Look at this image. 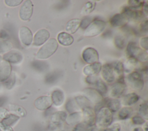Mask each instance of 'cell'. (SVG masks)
<instances>
[{
  "mask_svg": "<svg viewBox=\"0 0 148 131\" xmlns=\"http://www.w3.org/2000/svg\"><path fill=\"white\" fill-rule=\"evenodd\" d=\"M143 13L145 14L146 15H147V12H148V5H147V3H144V4L143 5Z\"/></svg>",
  "mask_w": 148,
  "mask_h": 131,
  "instance_id": "816d5d0a",
  "label": "cell"
},
{
  "mask_svg": "<svg viewBox=\"0 0 148 131\" xmlns=\"http://www.w3.org/2000/svg\"><path fill=\"white\" fill-rule=\"evenodd\" d=\"M126 85L123 80H120L114 83L110 88V96L113 99L120 98L124 92Z\"/></svg>",
  "mask_w": 148,
  "mask_h": 131,
  "instance_id": "8fae6325",
  "label": "cell"
},
{
  "mask_svg": "<svg viewBox=\"0 0 148 131\" xmlns=\"http://www.w3.org/2000/svg\"><path fill=\"white\" fill-rule=\"evenodd\" d=\"M101 75L103 80L107 83H111L115 80L113 69L111 63H106L101 67Z\"/></svg>",
  "mask_w": 148,
  "mask_h": 131,
  "instance_id": "5bb4252c",
  "label": "cell"
},
{
  "mask_svg": "<svg viewBox=\"0 0 148 131\" xmlns=\"http://www.w3.org/2000/svg\"><path fill=\"white\" fill-rule=\"evenodd\" d=\"M95 2H87L83 6L81 10V13L83 15H87L92 12L95 7Z\"/></svg>",
  "mask_w": 148,
  "mask_h": 131,
  "instance_id": "836d02e7",
  "label": "cell"
},
{
  "mask_svg": "<svg viewBox=\"0 0 148 131\" xmlns=\"http://www.w3.org/2000/svg\"><path fill=\"white\" fill-rule=\"evenodd\" d=\"M133 113V109L131 107L125 106L119 110L118 117L120 119L124 120L129 118Z\"/></svg>",
  "mask_w": 148,
  "mask_h": 131,
  "instance_id": "4dcf8cb0",
  "label": "cell"
},
{
  "mask_svg": "<svg viewBox=\"0 0 148 131\" xmlns=\"http://www.w3.org/2000/svg\"><path fill=\"white\" fill-rule=\"evenodd\" d=\"M65 108L66 111L70 114L75 111H78L76 110H78L79 108L76 103L75 100L71 99L66 102L65 104Z\"/></svg>",
  "mask_w": 148,
  "mask_h": 131,
  "instance_id": "e575fe53",
  "label": "cell"
},
{
  "mask_svg": "<svg viewBox=\"0 0 148 131\" xmlns=\"http://www.w3.org/2000/svg\"><path fill=\"white\" fill-rule=\"evenodd\" d=\"M111 64L115 76H117L120 78V80H121V78H123V77L124 73L123 63L120 61H116Z\"/></svg>",
  "mask_w": 148,
  "mask_h": 131,
  "instance_id": "f546056e",
  "label": "cell"
},
{
  "mask_svg": "<svg viewBox=\"0 0 148 131\" xmlns=\"http://www.w3.org/2000/svg\"><path fill=\"white\" fill-rule=\"evenodd\" d=\"M74 100L79 108H81L82 110L86 107H92V104L88 100V99L86 97H85L83 95L77 96L75 98Z\"/></svg>",
  "mask_w": 148,
  "mask_h": 131,
  "instance_id": "4316f807",
  "label": "cell"
},
{
  "mask_svg": "<svg viewBox=\"0 0 148 131\" xmlns=\"http://www.w3.org/2000/svg\"><path fill=\"white\" fill-rule=\"evenodd\" d=\"M97 90L102 95H105L108 91V87L106 84L100 78H97L95 84Z\"/></svg>",
  "mask_w": 148,
  "mask_h": 131,
  "instance_id": "d6a6232c",
  "label": "cell"
},
{
  "mask_svg": "<svg viewBox=\"0 0 148 131\" xmlns=\"http://www.w3.org/2000/svg\"><path fill=\"white\" fill-rule=\"evenodd\" d=\"M128 18L122 13H117L113 16L110 20V25L113 27H120L124 26L128 22Z\"/></svg>",
  "mask_w": 148,
  "mask_h": 131,
  "instance_id": "e0dca14e",
  "label": "cell"
},
{
  "mask_svg": "<svg viewBox=\"0 0 148 131\" xmlns=\"http://www.w3.org/2000/svg\"><path fill=\"white\" fill-rule=\"evenodd\" d=\"M49 37L50 33L47 29H40L35 33L34 36L33 44L35 46H41L49 39Z\"/></svg>",
  "mask_w": 148,
  "mask_h": 131,
  "instance_id": "9a60e30c",
  "label": "cell"
},
{
  "mask_svg": "<svg viewBox=\"0 0 148 131\" xmlns=\"http://www.w3.org/2000/svg\"><path fill=\"white\" fill-rule=\"evenodd\" d=\"M138 113L145 120L148 119V106L146 103H143L140 104L138 110Z\"/></svg>",
  "mask_w": 148,
  "mask_h": 131,
  "instance_id": "d590c367",
  "label": "cell"
},
{
  "mask_svg": "<svg viewBox=\"0 0 148 131\" xmlns=\"http://www.w3.org/2000/svg\"><path fill=\"white\" fill-rule=\"evenodd\" d=\"M138 61L134 58H129L123 64L124 72L126 73H131L135 68Z\"/></svg>",
  "mask_w": 148,
  "mask_h": 131,
  "instance_id": "83f0119b",
  "label": "cell"
},
{
  "mask_svg": "<svg viewBox=\"0 0 148 131\" xmlns=\"http://www.w3.org/2000/svg\"><path fill=\"white\" fill-rule=\"evenodd\" d=\"M131 121L134 125H143L146 122V120L140 115H135L132 117L131 118Z\"/></svg>",
  "mask_w": 148,
  "mask_h": 131,
  "instance_id": "60d3db41",
  "label": "cell"
},
{
  "mask_svg": "<svg viewBox=\"0 0 148 131\" xmlns=\"http://www.w3.org/2000/svg\"><path fill=\"white\" fill-rule=\"evenodd\" d=\"M132 131H144L143 128H140V127H136V128H135L134 129H133Z\"/></svg>",
  "mask_w": 148,
  "mask_h": 131,
  "instance_id": "f5cc1de1",
  "label": "cell"
},
{
  "mask_svg": "<svg viewBox=\"0 0 148 131\" xmlns=\"http://www.w3.org/2000/svg\"><path fill=\"white\" fill-rule=\"evenodd\" d=\"M113 121V114L106 107H101L96 114L97 126L105 128L110 126Z\"/></svg>",
  "mask_w": 148,
  "mask_h": 131,
  "instance_id": "6da1fadb",
  "label": "cell"
},
{
  "mask_svg": "<svg viewBox=\"0 0 148 131\" xmlns=\"http://www.w3.org/2000/svg\"><path fill=\"white\" fill-rule=\"evenodd\" d=\"M82 58L86 63L92 64L98 62L99 55L97 51L95 48L88 47L83 51Z\"/></svg>",
  "mask_w": 148,
  "mask_h": 131,
  "instance_id": "9c48e42d",
  "label": "cell"
},
{
  "mask_svg": "<svg viewBox=\"0 0 148 131\" xmlns=\"http://www.w3.org/2000/svg\"><path fill=\"white\" fill-rule=\"evenodd\" d=\"M67 117V114L64 111H58L53 113L50 118V124L51 126L57 127L62 125Z\"/></svg>",
  "mask_w": 148,
  "mask_h": 131,
  "instance_id": "7c38bea8",
  "label": "cell"
},
{
  "mask_svg": "<svg viewBox=\"0 0 148 131\" xmlns=\"http://www.w3.org/2000/svg\"><path fill=\"white\" fill-rule=\"evenodd\" d=\"M9 114V111L3 107H0V119H3Z\"/></svg>",
  "mask_w": 148,
  "mask_h": 131,
  "instance_id": "7dc6e473",
  "label": "cell"
},
{
  "mask_svg": "<svg viewBox=\"0 0 148 131\" xmlns=\"http://www.w3.org/2000/svg\"><path fill=\"white\" fill-rule=\"evenodd\" d=\"M140 45L142 48L145 50H147L148 49V38L147 36L143 37L141 38L140 40Z\"/></svg>",
  "mask_w": 148,
  "mask_h": 131,
  "instance_id": "bcb514c9",
  "label": "cell"
},
{
  "mask_svg": "<svg viewBox=\"0 0 148 131\" xmlns=\"http://www.w3.org/2000/svg\"><path fill=\"white\" fill-rule=\"evenodd\" d=\"M82 122L88 127L95 125L96 121L95 111L92 107H89L82 109Z\"/></svg>",
  "mask_w": 148,
  "mask_h": 131,
  "instance_id": "52a82bcc",
  "label": "cell"
},
{
  "mask_svg": "<svg viewBox=\"0 0 148 131\" xmlns=\"http://www.w3.org/2000/svg\"><path fill=\"white\" fill-rule=\"evenodd\" d=\"M106 106L112 113H115L120 109L121 102L117 99H110L106 102Z\"/></svg>",
  "mask_w": 148,
  "mask_h": 131,
  "instance_id": "f1b7e54d",
  "label": "cell"
},
{
  "mask_svg": "<svg viewBox=\"0 0 148 131\" xmlns=\"http://www.w3.org/2000/svg\"><path fill=\"white\" fill-rule=\"evenodd\" d=\"M15 80H16V78H15V76L14 74H13L12 76H10L5 81V86L8 89H10L13 86V85L15 83Z\"/></svg>",
  "mask_w": 148,
  "mask_h": 131,
  "instance_id": "ee69618b",
  "label": "cell"
},
{
  "mask_svg": "<svg viewBox=\"0 0 148 131\" xmlns=\"http://www.w3.org/2000/svg\"><path fill=\"white\" fill-rule=\"evenodd\" d=\"M89 127L86 125L83 122H80L79 123L75 125L72 131H88Z\"/></svg>",
  "mask_w": 148,
  "mask_h": 131,
  "instance_id": "ab89813d",
  "label": "cell"
},
{
  "mask_svg": "<svg viewBox=\"0 0 148 131\" xmlns=\"http://www.w3.org/2000/svg\"><path fill=\"white\" fill-rule=\"evenodd\" d=\"M114 44L116 47L120 50L125 47V41L124 38L121 36H117L114 38Z\"/></svg>",
  "mask_w": 148,
  "mask_h": 131,
  "instance_id": "74e56055",
  "label": "cell"
},
{
  "mask_svg": "<svg viewBox=\"0 0 148 131\" xmlns=\"http://www.w3.org/2000/svg\"><path fill=\"white\" fill-rule=\"evenodd\" d=\"M80 122H82V111H75L70 113L69 115H67L65 119V122L69 126H75Z\"/></svg>",
  "mask_w": 148,
  "mask_h": 131,
  "instance_id": "ffe728a7",
  "label": "cell"
},
{
  "mask_svg": "<svg viewBox=\"0 0 148 131\" xmlns=\"http://www.w3.org/2000/svg\"><path fill=\"white\" fill-rule=\"evenodd\" d=\"M52 103L56 106H60L62 104L64 101V92L60 89L54 90L51 95Z\"/></svg>",
  "mask_w": 148,
  "mask_h": 131,
  "instance_id": "7402d4cb",
  "label": "cell"
},
{
  "mask_svg": "<svg viewBox=\"0 0 148 131\" xmlns=\"http://www.w3.org/2000/svg\"><path fill=\"white\" fill-rule=\"evenodd\" d=\"M58 46L57 40L54 38L50 39L37 52L36 58L40 59L49 58L57 51Z\"/></svg>",
  "mask_w": 148,
  "mask_h": 131,
  "instance_id": "7a4b0ae2",
  "label": "cell"
},
{
  "mask_svg": "<svg viewBox=\"0 0 148 131\" xmlns=\"http://www.w3.org/2000/svg\"><path fill=\"white\" fill-rule=\"evenodd\" d=\"M57 40L59 43L64 46H70L73 42V38L69 33L61 32L57 36Z\"/></svg>",
  "mask_w": 148,
  "mask_h": 131,
  "instance_id": "cb8c5ba5",
  "label": "cell"
},
{
  "mask_svg": "<svg viewBox=\"0 0 148 131\" xmlns=\"http://www.w3.org/2000/svg\"><path fill=\"white\" fill-rule=\"evenodd\" d=\"M81 20L79 18H73L67 22L65 25V30L69 33H75L80 27Z\"/></svg>",
  "mask_w": 148,
  "mask_h": 131,
  "instance_id": "d4e9b609",
  "label": "cell"
},
{
  "mask_svg": "<svg viewBox=\"0 0 148 131\" xmlns=\"http://www.w3.org/2000/svg\"><path fill=\"white\" fill-rule=\"evenodd\" d=\"M19 119H20L19 117L13 114H9L7 117L3 118L1 121V122L8 126H12L14 125L19 120Z\"/></svg>",
  "mask_w": 148,
  "mask_h": 131,
  "instance_id": "1f68e13d",
  "label": "cell"
},
{
  "mask_svg": "<svg viewBox=\"0 0 148 131\" xmlns=\"http://www.w3.org/2000/svg\"><path fill=\"white\" fill-rule=\"evenodd\" d=\"M140 31H142L144 32H147L148 23H147V20L140 23Z\"/></svg>",
  "mask_w": 148,
  "mask_h": 131,
  "instance_id": "681fc988",
  "label": "cell"
},
{
  "mask_svg": "<svg viewBox=\"0 0 148 131\" xmlns=\"http://www.w3.org/2000/svg\"><path fill=\"white\" fill-rule=\"evenodd\" d=\"M143 130L144 131H148V129H147V122H145V125L143 127Z\"/></svg>",
  "mask_w": 148,
  "mask_h": 131,
  "instance_id": "db71d44e",
  "label": "cell"
},
{
  "mask_svg": "<svg viewBox=\"0 0 148 131\" xmlns=\"http://www.w3.org/2000/svg\"><path fill=\"white\" fill-rule=\"evenodd\" d=\"M127 80L131 87L135 90L140 91L144 87V80L142 75L138 72H131L127 77Z\"/></svg>",
  "mask_w": 148,
  "mask_h": 131,
  "instance_id": "5b68a950",
  "label": "cell"
},
{
  "mask_svg": "<svg viewBox=\"0 0 148 131\" xmlns=\"http://www.w3.org/2000/svg\"><path fill=\"white\" fill-rule=\"evenodd\" d=\"M83 96L96 106L101 105L103 102V96L96 89L92 88H87L83 90Z\"/></svg>",
  "mask_w": 148,
  "mask_h": 131,
  "instance_id": "8992f818",
  "label": "cell"
},
{
  "mask_svg": "<svg viewBox=\"0 0 148 131\" xmlns=\"http://www.w3.org/2000/svg\"><path fill=\"white\" fill-rule=\"evenodd\" d=\"M127 53L129 58H136L138 61L142 62L147 61V53L137 46L134 42H130L128 43L127 47Z\"/></svg>",
  "mask_w": 148,
  "mask_h": 131,
  "instance_id": "3957f363",
  "label": "cell"
},
{
  "mask_svg": "<svg viewBox=\"0 0 148 131\" xmlns=\"http://www.w3.org/2000/svg\"><path fill=\"white\" fill-rule=\"evenodd\" d=\"M101 64L97 62L85 66L83 70V73L87 77L92 76L96 74H98L101 71Z\"/></svg>",
  "mask_w": 148,
  "mask_h": 131,
  "instance_id": "d6986e66",
  "label": "cell"
},
{
  "mask_svg": "<svg viewBox=\"0 0 148 131\" xmlns=\"http://www.w3.org/2000/svg\"><path fill=\"white\" fill-rule=\"evenodd\" d=\"M33 13V4L29 0H27L22 4L20 10L19 16L23 21L28 20Z\"/></svg>",
  "mask_w": 148,
  "mask_h": 131,
  "instance_id": "ba28073f",
  "label": "cell"
},
{
  "mask_svg": "<svg viewBox=\"0 0 148 131\" xmlns=\"http://www.w3.org/2000/svg\"><path fill=\"white\" fill-rule=\"evenodd\" d=\"M9 110L19 117H24L27 115V111L22 106L15 104H9L8 105Z\"/></svg>",
  "mask_w": 148,
  "mask_h": 131,
  "instance_id": "484cf974",
  "label": "cell"
},
{
  "mask_svg": "<svg viewBox=\"0 0 148 131\" xmlns=\"http://www.w3.org/2000/svg\"><path fill=\"white\" fill-rule=\"evenodd\" d=\"M22 2H23L22 0H5V4L11 7L18 6L20 4H21Z\"/></svg>",
  "mask_w": 148,
  "mask_h": 131,
  "instance_id": "f6af8a7d",
  "label": "cell"
},
{
  "mask_svg": "<svg viewBox=\"0 0 148 131\" xmlns=\"http://www.w3.org/2000/svg\"><path fill=\"white\" fill-rule=\"evenodd\" d=\"M1 57H0V62H1Z\"/></svg>",
  "mask_w": 148,
  "mask_h": 131,
  "instance_id": "11a10c76",
  "label": "cell"
},
{
  "mask_svg": "<svg viewBox=\"0 0 148 131\" xmlns=\"http://www.w3.org/2000/svg\"><path fill=\"white\" fill-rule=\"evenodd\" d=\"M139 99V95L135 92H131L124 95L122 99V103L125 106L130 107L135 104Z\"/></svg>",
  "mask_w": 148,
  "mask_h": 131,
  "instance_id": "603a6c76",
  "label": "cell"
},
{
  "mask_svg": "<svg viewBox=\"0 0 148 131\" xmlns=\"http://www.w3.org/2000/svg\"><path fill=\"white\" fill-rule=\"evenodd\" d=\"M19 38L23 44L29 46L33 40L32 33L28 27L23 26L19 30Z\"/></svg>",
  "mask_w": 148,
  "mask_h": 131,
  "instance_id": "4fadbf2b",
  "label": "cell"
},
{
  "mask_svg": "<svg viewBox=\"0 0 148 131\" xmlns=\"http://www.w3.org/2000/svg\"><path fill=\"white\" fill-rule=\"evenodd\" d=\"M121 125L119 123H114L107 128L101 130V131H120Z\"/></svg>",
  "mask_w": 148,
  "mask_h": 131,
  "instance_id": "b9f144b4",
  "label": "cell"
},
{
  "mask_svg": "<svg viewBox=\"0 0 148 131\" xmlns=\"http://www.w3.org/2000/svg\"><path fill=\"white\" fill-rule=\"evenodd\" d=\"M122 13L124 14L128 19H139L142 18L143 16H144V13H142V12L137 10L130 7L124 8L122 11Z\"/></svg>",
  "mask_w": 148,
  "mask_h": 131,
  "instance_id": "44dd1931",
  "label": "cell"
},
{
  "mask_svg": "<svg viewBox=\"0 0 148 131\" xmlns=\"http://www.w3.org/2000/svg\"><path fill=\"white\" fill-rule=\"evenodd\" d=\"M106 23L101 20H96L91 23L85 29L83 35L86 37H94L98 35L104 30Z\"/></svg>",
  "mask_w": 148,
  "mask_h": 131,
  "instance_id": "277c9868",
  "label": "cell"
},
{
  "mask_svg": "<svg viewBox=\"0 0 148 131\" xmlns=\"http://www.w3.org/2000/svg\"><path fill=\"white\" fill-rule=\"evenodd\" d=\"M3 59L9 63H18L23 59L22 54L16 50H12L7 52L3 55Z\"/></svg>",
  "mask_w": 148,
  "mask_h": 131,
  "instance_id": "2e32d148",
  "label": "cell"
},
{
  "mask_svg": "<svg viewBox=\"0 0 148 131\" xmlns=\"http://www.w3.org/2000/svg\"><path fill=\"white\" fill-rule=\"evenodd\" d=\"M128 5L130 8L132 9H138L143 6L145 2L142 1H138V0H130L128 1Z\"/></svg>",
  "mask_w": 148,
  "mask_h": 131,
  "instance_id": "f35d334b",
  "label": "cell"
},
{
  "mask_svg": "<svg viewBox=\"0 0 148 131\" xmlns=\"http://www.w3.org/2000/svg\"><path fill=\"white\" fill-rule=\"evenodd\" d=\"M0 131H14L12 127L8 126L0 121Z\"/></svg>",
  "mask_w": 148,
  "mask_h": 131,
  "instance_id": "c3c4849f",
  "label": "cell"
},
{
  "mask_svg": "<svg viewBox=\"0 0 148 131\" xmlns=\"http://www.w3.org/2000/svg\"><path fill=\"white\" fill-rule=\"evenodd\" d=\"M52 104L51 97L47 95L41 96L36 99L34 102L35 108L40 111H44L49 108Z\"/></svg>",
  "mask_w": 148,
  "mask_h": 131,
  "instance_id": "30bf717a",
  "label": "cell"
},
{
  "mask_svg": "<svg viewBox=\"0 0 148 131\" xmlns=\"http://www.w3.org/2000/svg\"><path fill=\"white\" fill-rule=\"evenodd\" d=\"M88 131H101V130L99 129L98 128V127L95 126V125H94V126H92L89 127Z\"/></svg>",
  "mask_w": 148,
  "mask_h": 131,
  "instance_id": "f907efd6",
  "label": "cell"
},
{
  "mask_svg": "<svg viewBox=\"0 0 148 131\" xmlns=\"http://www.w3.org/2000/svg\"><path fill=\"white\" fill-rule=\"evenodd\" d=\"M13 47L12 43L8 40H0V53L6 52L11 50Z\"/></svg>",
  "mask_w": 148,
  "mask_h": 131,
  "instance_id": "8d00e7d4",
  "label": "cell"
},
{
  "mask_svg": "<svg viewBox=\"0 0 148 131\" xmlns=\"http://www.w3.org/2000/svg\"><path fill=\"white\" fill-rule=\"evenodd\" d=\"M91 18L89 17H86L84 18L82 20L80 21V27L82 29H86L87 27L91 23Z\"/></svg>",
  "mask_w": 148,
  "mask_h": 131,
  "instance_id": "7bdbcfd3",
  "label": "cell"
},
{
  "mask_svg": "<svg viewBox=\"0 0 148 131\" xmlns=\"http://www.w3.org/2000/svg\"><path fill=\"white\" fill-rule=\"evenodd\" d=\"M12 67L10 64L3 61L0 62V82L5 81L11 74Z\"/></svg>",
  "mask_w": 148,
  "mask_h": 131,
  "instance_id": "ac0fdd59",
  "label": "cell"
}]
</instances>
